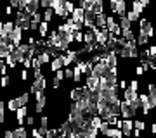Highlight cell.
Returning <instances> with one entry per match:
<instances>
[{"label": "cell", "instance_id": "obj_1", "mask_svg": "<svg viewBox=\"0 0 156 138\" xmlns=\"http://www.w3.org/2000/svg\"><path fill=\"white\" fill-rule=\"evenodd\" d=\"M89 72L90 74H95V76H99V78H102V76H106L108 72H109V67H108V64L102 61V57H101V61H97V62L92 64V67H90Z\"/></svg>", "mask_w": 156, "mask_h": 138}, {"label": "cell", "instance_id": "obj_2", "mask_svg": "<svg viewBox=\"0 0 156 138\" xmlns=\"http://www.w3.org/2000/svg\"><path fill=\"white\" fill-rule=\"evenodd\" d=\"M85 88L92 90V92H99L101 90V78L89 72V74H87V79H85Z\"/></svg>", "mask_w": 156, "mask_h": 138}, {"label": "cell", "instance_id": "obj_3", "mask_svg": "<svg viewBox=\"0 0 156 138\" xmlns=\"http://www.w3.org/2000/svg\"><path fill=\"white\" fill-rule=\"evenodd\" d=\"M139 33L140 35H146L147 38H153V28H151V21L149 17H139Z\"/></svg>", "mask_w": 156, "mask_h": 138}, {"label": "cell", "instance_id": "obj_4", "mask_svg": "<svg viewBox=\"0 0 156 138\" xmlns=\"http://www.w3.org/2000/svg\"><path fill=\"white\" fill-rule=\"evenodd\" d=\"M35 99H37V105H35V112H37V114H40V112H44L45 104H47L45 90H37V92H35Z\"/></svg>", "mask_w": 156, "mask_h": 138}, {"label": "cell", "instance_id": "obj_5", "mask_svg": "<svg viewBox=\"0 0 156 138\" xmlns=\"http://www.w3.org/2000/svg\"><path fill=\"white\" fill-rule=\"evenodd\" d=\"M108 36H109V31H108V28H101L99 31L94 35V42L97 47H104L108 42Z\"/></svg>", "mask_w": 156, "mask_h": 138}, {"label": "cell", "instance_id": "obj_6", "mask_svg": "<svg viewBox=\"0 0 156 138\" xmlns=\"http://www.w3.org/2000/svg\"><path fill=\"white\" fill-rule=\"evenodd\" d=\"M23 33H24V31H23L21 28L14 24V28H12V31L9 33V40H11V43L14 45V47H16V45H19V43L23 42Z\"/></svg>", "mask_w": 156, "mask_h": 138}, {"label": "cell", "instance_id": "obj_7", "mask_svg": "<svg viewBox=\"0 0 156 138\" xmlns=\"http://www.w3.org/2000/svg\"><path fill=\"white\" fill-rule=\"evenodd\" d=\"M50 9L54 11V14L59 17H68L69 14H68L66 11H64V4H62V0H52V4H50Z\"/></svg>", "mask_w": 156, "mask_h": 138}, {"label": "cell", "instance_id": "obj_8", "mask_svg": "<svg viewBox=\"0 0 156 138\" xmlns=\"http://www.w3.org/2000/svg\"><path fill=\"white\" fill-rule=\"evenodd\" d=\"M120 116H122V119H134V112H132V109L128 107L127 100H122L120 99Z\"/></svg>", "mask_w": 156, "mask_h": 138}, {"label": "cell", "instance_id": "obj_9", "mask_svg": "<svg viewBox=\"0 0 156 138\" xmlns=\"http://www.w3.org/2000/svg\"><path fill=\"white\" fill-rule=\"evenodd\" d=\"M14 112H16L17 126H24V117L28 116V107H26V105H19Z\"/></svg>", "mask_w": 156, "mask_h": 138}, {"label": "cell", "instance_id": "obj_10", "mask_svg": "<svg viewBox=\"0 0 156 138\" xmlns=\"http://www.w3.org/2000/svg\"><path fill=\"white\" fill-rule=\"evenodd\" d=\"M83 14H85V11L82 9V7L75 5V9H73V12L69 14V17H71L75 22H80V24H83Z\"/></svg>", "mask_w": 156, "mask_h": 138}, {"label": "cell", "instance_id": "obj_11", "mask_svg": "<svg viewBox=\"0 0 156 138\" xmlns=\"http://www.w3.org/2000/svg\"><path fill=\"white\" fill-rule=\"evenodd\" d=\"M134 119H122V126H120V130H122V133L125 135V136H130L132 135V130H134Z\"/></svg>", "mask_w": 156, "mask_h": 138}, {"label": "cell", "instance_id": "obj_12", "mask_svg": "<svg viewBox=\"0 0 156 138\" xmlns=\"http://www.w3.org/2000/svg\"><path fill=\"white\" fill-rule=\"evenodd\" d=\"M38 9H40V0H26V4H24V9H23V11H28L30 14H35Z\"/></svg>", "mask_w": 156, "mask_h": 138}, {"label": "cell", "instance_id": "obj_13", "mask_svg": "<svg viewBox=\"0 0 156 138\" xmlns=\"http://www.w3.org/2000/svg\"><path fill=\"white\" fill-rule=\"evenodd\" d=\"M45 85H47V81H45V76H40V78H37V79L33 81V85H31L30 92H31V93H35L37 90H45Z\"/></svg>", "mask_w": 156, "mask_h": 138}, {"label": "cell", "instance_id": "obj_14", "mask_svg": "<svg viewBox=\"0 0 156 138\" xmlns=\"http://www.w3.org/2000/svg\"><path fill=\"white\" fill-rule=\"evenodd\" d=\"M50 71L54 72V71H57V69H61L62 67V62H61V55L59 54H56V55H52V59H50Z\"/></svg>", "mask_w": 156, "mask_h": 138}, {"label": "cell", "instance_id": "obj_15", "mask_svg": "<svg viewBox=\"0 0 156 138\" xmlns=\"http://www.w3.org/2000/svg\"><path fill=\"white\" fill-rule=\"evenodd\" d=\"M127 104H128V107L132 109V112H134V116L139 112V109H140V100H139V95L137 97H134V99H130V100H127Z\"/></svg>", "mask_w": 156, "mask_h": 138}, {"label": "cell", "instance_id": "obj_16", "mask_svg": "<svg viewBox=\"0 0 156 138\" xmlns=\"http://www.w3.org/2000/svg\"><path fill=\"white\" fill-rule=\"evenodd\" d=\"M125 12H127V2L125 0H116V7H115V14L120 16H125Z\"/></svg>", "mask_w": 156, "mask_h": 138}, {"label": "cell", "instance_id": "obj_17", "mask_svg": "<svg viewBox=\"0 0 156 138\" xmlns=\"http://www.w3.org/2000/svg\"><path fill=\"white\" fill-rule=\"evenodd\" d=\"M16 49L12 43H2L0 45V59H5L7 55H9V52H12V50Z\"/></svg>", "mask_w": 156, "mask_h": 138}, {"label": "cell", "instance_id": "obj_18", "mask_svg": "<svg viewBox=\"0 0 156 138\" xmlns=\"http://www.w3.org/2000/svg\"><path fill=\"white\" fill-rule=\"evenodd\" d=\"M104 135H106V136H116V138H122L123 136L122 130H120V128H116V126H109L106 131H104Z\"/></svg>", "mask_w": 156, "mask_h": 138}, {"label": "cell", "instance_id": "obj_19", "mask_svg": "<svg viewBox=\"0 0 156 138\" xmlns=\"http://www.w3.org/2000/svg\"><path fill=\"white\" fill-rule=\"evenodd\" d=\"M94 24H95L97 28H106V14H104V12H101V14H95Z\"/></svg>", "mask_w": 156, "mask_h": 138}, {"label": "cell", "instance_id": "obj_20", "mask_svg": "<svg viewBox=\"0 0 156 138\" xmlns=\"http://www.w3.org/2000/svg\"><path fill=\"white\" fill-rule=\"evenodd\" d=\"M37 31H38L40 38H44V36H47V33H49V22H45V21H40L38 28H37Z\"/></svg>", "mask_w": 156, "mask_h": 138}, {"label": "cell", "instance_id": "obj_21", "mask_svg": "<svg viewBox=\"0 0 156 138\" xmlns=\"http://www.w3.org/2000/svg\"><path fill=\"white\" fill-rule=\"evenodd\" d=\"M118 24H120V28H122V31H125V29H132V22L128 21L125 16L118 17Z\"/></svg>", "mask_w": 156, "mask_h": 138}, {"label": "cell", "instance_id": "obj_22", "mask_svg": "<svg viewBox=\"0 0 156 138\" xmlns=\"http://www.w3.org/2000/svg\"><path fill=\"white\" fill-rule=\"evenodd\" d=\"M144 9L146 7L142 5V4H140V0H132V11L135 12V14H144Z\"/></svg>", "mask_w": 156, "mask_h": 138}, {"label": "cell", "instance_id": "obj_23", "mask_svg": "<svg viewBox=\"0 0 156 138\" xmlns=\"http://www.w3.org/2000/svg\"><path fill=\"white\" fill-rule=\"evenodd\" d=\"M52 17H54V11L52 9H44V12H42V21H45V22H52Z\"/></svg>", "mask_w": 156, "mask_h": 138}, {"label": "cell", "instance_id": "obj_24", "mask_svg": "<svg viewBox=\"0 0 156 138\" xmlns=\"http://www.w3.org/2000/svg\"><path fill=\"white\" fill-rule=\"evenodd\" d=\"M28 131L24 130V126H17L14 131H12V138H26Z\"/></svg>", "mask_w": 156, "mask_h": 138}, {"label": "cell", "instance_id": "obj_25", "mask_svg": "<svg viewBox=\"0 0 156 138\" xmlns=\"http://www.w3.org/2000/svg\"><path fill=\"white\" fill-rule=\"evenodd\" d=\"M82 93H83V88H82V86H76V88H73L71 92H69V97H71V100L75 102V100H78L82 97Z\"/></svg>", "mask_w": 156, "mask_h": 138}, {"label": "cell", "instance_id": "obj_26", "mask_svg": "<svg viewBox=\"0 0 156 138\" xmlns=\"http://www.w3.org/2000/svg\"><path fill=\"white\" fill-rule=\"evenodd\" d=\"M137 92H135V90H132V88H125L123 90V100H130V99H134V97H137Z\"/></svg>", "mask_w": 156, "mask_h": 138}, {"label": "cell", "instance_id": "obj_27", "mask_svg": "<svg viewBox=\"0 0 156 138\" xmlns=\"http://www.w3.org/2000/svg\"><path fill=\"white\" fill-rule=\"evenodd\" d=\"M16 100H17V105H28V102H30V95L24 92L23 95H19V97H16Z\"/></svg>", "mask_w": 156, "mask_h": 138}, {"label": "cell", "instance_id": "obj_28", "mask_svg": "<svg viewBox=\"0 0 156 138\" xmlns=\"http://www.w3.org/2000/svg\"><path fill=\"white\" fill-rule=\"evenodd\" d=\"M125 17H127L128 21L134 24L135 21H139V17H140V16H139V14H135L134 11H127V12H125Z\"/></svg>", "mask_w": 156, "mask_h": 138}, {"label": "cell", "instance_id": "obj_29", "mask_svg": "<svg viewBox=\"0 0 156 138\" xmlns=\"http://www.w3.org/2000/svg\"><path fill=\"white\" fill-rule=\"evenodd\" d=\"M83 43L85 45H90V43H95L94 42V33L87 29V33H83Z\"/></svg>", "mask_w": 156, "mask_h": 138}, {"label": "cell", "instance_id": "obj_30", "mask_svg": "<svg viewBox=\"0 0 156 138\" xmlns=\"http://www.w3.org/2000/svg\"><path fill=\"white\" fill-rule=\"evenodd\" d=\"M62 4H64V11H66L68 14H71L73 9H75V0H64Z\"/></svg>", "mask_w": 156, "mask_h": 138}, {"label": "cell", "instance_id": "obj_31", "mask_svg": "<svg viewBox=\"0 0 156 138\" xmlns=\"http://www.w3.org/2000/svg\"><path fill=\"white\" fill-rule=\"evenodd\" d=\"M82 76H83V74H82V71H80V69H78L76 66H75V67H73V78H71V79H73L75 83H80Z\"/></svg>", "mask_w": 156, "mask_h": 138}, {"label": "cell", "instance_id": "obj_32", "mask_svg": "<svg viewBox=\"0 0 156 138\" xmlns=\"http://www.w3.org/2000/svg\"><path fill=\"white\" fill-rule=\"evenodd\" d=\"M4 61H5V64H7V67H11V69H14V67H16V59H14V57H12L11 55V52H9V55H7L5 59H4Z\"/></svg>", "mask_w": 156, "mask_h": 138}, {"label": "cell", "instance_id": "obj_33", "mask_svg": "<svg viewBox=\"0 0 156 138\" xmlns=\"http://www.w3.org/2000/svg\"><path fill=\"white\" fill-rule=\"evenodd\" d=\"M5 107L11 110V112H14V110H16L19 105H17V100H16V99H11L9 102H5Z\"/></svg>", "mask_w": 156, "mask_h": 138}, {"label": "cell", "instance_id": "obj_34", "mask_svg": "<svg viewBox=\"0 0 156 138\" xmlns=\"http://www.w3.org/2000/svg\"><path fill=\"white\" fill-rule=\"evenodd\" d=\"M147 105H149V109H154V105H156V93H147Z\"/></svg>", "mask_w": 156, "mask_h": 138}, {"label": "cell", "instance_id": "obj_35", "mask_svg": "<svg viewBox=\"0 0 156 138\" xmlns=\"http://www.w3.org/2000/svg\"><path fill=\"white\" fill-rule=\"evenodd\" d=\"M122 38H125V40H135V35L132 33V29H125V31H122Z\"/></svg>", "mask_w": 156, "mask_h": 138}, {"label": "cell", "instance_id": "obj_36", "mask_svg": "<svg viewBox=\"0 0 156 138\" xmlns=\"http://www.w3.org/2000/svg\"><path fill=\"white\" fill-rule=\"evenodd\" d=\"M40 128H42V130H47V128H49V117L47 116L40 117Z\"/></svg>", "mask_w": 156, "mask_h": 138}, {"label": "cell", "instance_id": "obj_37", "mask_svg": "<svg viewBox=\"0 0 156 138\" xmlns=\"http://www.w3.org/2000/svg\"><path fill=\"white\" fill-rule=\"evenodd\" d=\"M73 36H75V42H78V43H83V33H82V29H80V31H75V33H73Z\"/></svg>", "mask_w": 156, "mask_h": 138}, {"label": "cell", "instance_id": "obj_38", "mask_svg": "<svg viewBox=\"0 0 156 138\" xmlns=\"http://www.w3.org/2000/svg\"><path fill=\"white\" fill-rule=\"evenodd\" d=\"M132 123H134V128H135V130H140V131H142V130H144V126H146V123L140 121V119H135V121H132Z\"/></svg>", "mask_w": 156, "mask_h": 138}, {"label": "cell", "instance_id": "obj_39", "mask_svg": "<svg viewBox=\"0 0 156 138\" xmlns=\"http://www.w3.org/2000/svg\"><path fill=\"white\" fill-rule=\"evenodd\" d=\"M135 42H137L139 45H147V42H149V38H147L146 35H140V33H139V38L135 40Z\"/></svg>", "mask_w": 156, "mask_h": 138}, {"label": "cell", "instance_id": "obj_40", "mask_svg": "<svg viewBox=\"0 0 156 138\" xmlns=\"http://www.w3.org/2000/svg\"><path fill=\"white\" fill-rule=\"evenodd\" d=\"M9 83H11V76H9V74H4L2 79H0V85H2V86H9Z\"/></svg>", "mask_w": 156, "mask_h": 138}, {"label": "cell", "instance_id": "obj_41", "mask_svg": "<svg viewBox=\"0 0 156 138\" xmlns=\"http://www.w3.org/2000/svg\"><path fill=\"white\" fill-rule=\"evenodd\" d=\"M54 78H56V79H59V81H62V79H64V71H62V67H61V69H57V71H54Z\"/></svg>", "mask_w": 156, "mask_h": 138}, {"label": "cell", "instance_id": "obj_42", "mask_svg": "<svg viewBox=\"0 0 156 138\" xmlns=\"http://www.w3.org/2000/svg\"><path fill=\"white\" fill-rule=\"evenodd\" d=\"M62 71H64V79H71L73 78V69H69V67H62Z\"/></svg>", "mask_w": 156, "mask_h": 138}, {"label": "cell", "instance_id": "obj_43", "mask_svg": "<svg viewBox=\"0 0 156 138\" xmlns=\"http://www.w3.org/2000/svg\"><path fill=\"white\" fill-rule=\"evenodd\" d=\"M59 135V130H47V133H45V136H49V138H54Z\"/></svg>", "mask_w": 156, "mask_h": 138}, {"label": "cell", "instance_id": "obj_44", "mask_svg": "<svg viewBox=\"0 0 156 138\" xmlns=\"http://www.w3.org/2000/svg\"><path fill=\"white\" fill-rule=\"evenodd\" d=\"M147 54H149V59H154V57H156V47H154V45H151V47H149Z\"/></svg>", "mask_w": 156, "mask_h": 138}, {"label": "cell", "instance_id": "obj_45", "mask_svg": "<svg viewBox=\"0 0 156 138\" xmlns=\"http://www.w3.org/2000/svg\"><path fill=\"white\" fill-rule=\"evenodd\" d=\"M40 76H44V74H42V67H33V78L37 79V78H40Z\"/></svg>", "mask_w": 156, "mask_h": 138}, {"label": "cell", "instance_id": "obj_46", "mask_svg": "<svg viewBox=\"0 0 156 138\" xmlns=\"http://www.w3.org/2000/svg\"><path fill=\"white\" fill-rule=\"evenodd\" d=\"M50 4H52V0H40V7L42 9H49Z\"/></svg>", "mask_w": 156, "mask_h": 138}, {"label": "cell", "instance_id": "obj_47", "mask_svg": "<svg viewBox=\"0 0 156 138\" xmlns=\"http://www.w3.org/2000/svg\"><path fill=\"white\" fill-rule=\"evenodd\" d=\"M21 64L24 66V69H28V67H31V59H28V57H24Z\"/></svg>", "mask_w": 156, "mask_h": 138}, {"label": "cell", "instance_id": "obj_48", "mask_svg": "<svg viewBox=\"0 0 156 138\" xmlns=\"http://www.w3.org/2000/svg\"><path fill=\"white\" fill-rule=\"evenodd\" d=\"M128 88H132V90H135V92H137V90H139V81H137V79H132Z\"/></svg>", "mask_w": 156, "mask_h": 138}, {"label": "cell", "instance_id": "obj_49", "mask_svg": "<svg viewBox=\"0 0 156 138\" xmlns=\"http://www.w3.org/2000/svg\"><path fill=\"white\" fill-rule=\"evenodd\" d=\"M116 85H118V88H120V90H125V88H127V81H125L123 78H122V79H118Z\"/></svg>", "mask_w": 156, "mask_h": 138}, {"label": "cell", "instance_id": "obj_50", "mask_svg": "<svg viewBox=\"0 0 156 138\" xmlns=\"http://www.w3.org/2000/svg\"><path fill=\"white\" fill-rule=\"evenodd\" d=\"M26 124H28V126H35V117L33 116H26Z\"/></svg>", "mask_w": 156, "mask_h": 138}, {"label": "cell", "instance_id": "obj_51", "mask_svg": "<svg viewBox=\"0 0 156 138\" xmlns=\"http://www.w3.org/2000/svg\"><path fill=\"white\" fill-rule=\"evenodd\" d=\"M31 135H33L35 138H42V135H40V130H38V128H33V130H31Z\"/></svg>", "mask_w": 156, "mask_h": 138}, {"label": "cell", "instance_id": "obj_52", "mask_svg": "<svg viewBox=\"0 0 156 138\" xmlns=\"http://www.w3.org/2000/svg\"><path fill=\"white\" fill-rule=\"evenodd\" d=\"M12 14H14V9H12L11 5H7V7H5V16H9V17H11Z\"/></svg>", "mask_w": 156, "mask_h": 138}, {"label": "cell", "instance_id": "obj_53", "mask_svg": "<svg viewBox=\"0 0 156 138\" xmlns=\"http://www.w3.org/2000/svg\"><path fill=\"white\" fill-rule=\"evenodd\" d=\"M135 74H137V76L144 74V67H142V66H137V67H135Z\"/></svg>", "mask_w": 156, "mask_h": 138}, {"label": "cell", "instance_id": "obj_54", "mask_svg": "<svg viewBox=\"0 0 156 138\" xmlns=\"http://www.w3.org/2000/svg\"><path fill=\"white\" fill-rule=\"evenodd\" d=\"M28 76H30L28 71H26V69H23V71H21V79H23V81H26V79H28Z\"/></svg>", "mask_w": 156, "mask_h": 138}, {"label": "cell", "instance_id": "obj_55", "mask_svg": "<svg viewBox=\"0 0 156 138\" xmlns=\"http://www.w3.org/2000/svg\"><path fill=\"white\" fill-rule=\"evenodd\" d=\"M59 85H61V81L54 78V79H52V86H54V88H59Z\"/></svg>", "mask_w": 156, "mask_h": 138}, {"label": "cell", "instance_id": "obj_56", "mask_svg": "<svg viewBox=\"0 0 156 138\" xmlns=\"http://www.w3.org/2000/svg\"><path fill=\"white\" fill-rule=\"evenodd\" d=\"M0 112H5V102L0 100Z\"/></svg>", "mask_w": 156, "mask_h": 138}, {"label": "cell", "instance_id": "obj_57", "mask_svg": "<svg viewBox=\"0 0 156 138\" xmlns=\"http://www.w3.org/2000/svg\"><path fill=\"white\" fill-rule=\"evenodd\" d=\"M4 136H5V138H12V131H11V130H7V131L4 133Z\"/></svg>", "mask_w": 156, "mask_h": 138}, {"label": "cell", "instance_id": "obj_58", "mask_svg": "<svg viewBox=\"0 0 156 138\" xmlns=\"http://www.w3.org/2000/svg\"><path fill=\"white\" fill-rule=\"evenodd\" d=\"M140 4H142L144 7H147V5L151 4V0H140Z\"/></svg>", "mask_w": 156, "mask_h": 138}, {"label": "cell", "instance_id": "obj_59", "mask_svg": "<svg viewBox=\"0 0 156 138\" xmlns=\"http://www.w3.org/2000/svg\"><path fill=\"white\" fill-rule=\"evenodd\" d=\"M0 21H2V14H0Z\"/></svg>", "mask_w": 156, "mask_h": 138}, {"label": "cell", "instance_id": "obj_60", "mask_svg": "<svg viewBox=\"0 0 156 138\" xmlns=\"http://www.w3.org/2000/svg\"><path fill=\"white\" fill-rule=\"evenodd\" d=\"M0 88H2V85H0Z\"/></svg>", "mask_w": 156, "mask_h": 138}]
</instances>
